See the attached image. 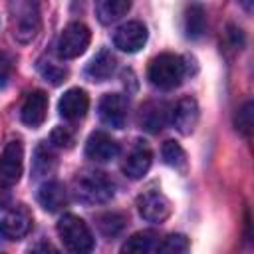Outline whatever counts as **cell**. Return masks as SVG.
<instances>
[{
    "mask_svg": "<svg viewBox=\"0 0 254 254\" xmlns=\"http://www.w3.org/2000/svg\"><path fill=\"white\" fill-rule=\"evenodd\" d=\"M113 183L101 171H81L73 179V194L85 204H101L113 198Z\"/></svg>",
    "mask_w": 254,
    "mask_h": 254,
    "instance_id": "cell-1",
    "label": "cell"
},
{
    "mask_svg": "<svg viewBox=\"0 0 254 254\" xmlns=\"http://www.w3.org/2000/svg\"><path fill=\"white\" fill-rule=\"evenodd\" d=\"M14 38L22 44L34 40L40 32V0H8Z\"/></svg>",
    "mask_w": 254,
    "mask_h": 254,
    "instance_id": "cell-2",
    "label": "cell"
},
{
    "mask_svg": "<svg viewBox=\"0 0 254 254\" xmlns=\"http://www.w3.org/2000/svg\"><path fill=\"white\" fill-rule=\"evenodd\" d=\"M185 75V64L175 54H159L151 60L147 77L159 89H175Z\"/></svg>",
    "mask_w": 254,
    "mask_h": 254,
    "instance_id": "cell-3",
    "label": "cell"
},
{
    "mask_svg": "<svg viewBox=\"0 0 254 254\" xmlns=\"http://www.w3.org/2000/svg\"><path fill=\"white\" fill-rule=\"evenodd\" d=\"M58 234L69 252L83 254L93 250V236L87 224L75 214H64L58 220Z\"/></svg>",
    "mask_w": 254,
    "mask_h": 254,
    "instance_id": "cell-4",
    "label": "cell"
},
{
    "mask_svg": "<svg viewBox=\"0 0 254 254\" xmlns=\"http://www.w3.org/2000/svg\"><path fill=\"white\" fill-rule=\"evenodd\" d=\"M89 40H91L89 28L81 22H73L58 38V44H56L58 56L64 58V60H73V58L81 56L87 50Z\"/></svg>",
    "mask_w": 254,
    "mask_h": 254,
    "instance_id": "cell-5",
    "label": "cell"
},
{
    "mask_svg": "<svg viewBox=\"0 0 254 254\" xmlns=\"http://www.w3.org/2000/svg\"><path fill=\"white\" fill-rule=\"evenodd\" d=\"M32 228V212L24 204H14L0 218V234L8 240L24 238Z\"/></svg>",
    "mask_w": 254,
    "mask_h": 254,
    "instance_id": "cell-6",
    "label": "cell"
},
{
    "mask_svg": "<svg viewBox=\"0 0 254 254\" xmlns=\"http://www.w3.org/2000/svg\"><path fill=\"white\" fill-rule=\"evenodd\" d=\"M24 167V147L20 141H10L6 143L2 155H0V183L4 185H14L20 181Z\"/></svg>",
    "mask_w": 254,
    "mask_h": 254,
    "instance_id": "cell-7",
    "label": "cell"
},
{
    "mask_svg": "<svg viewBox=\"0 0 254 254\" xmlns=\"http://www.w3.org/2000/svg\"><path fill=\"white\" fill-rule=\"evenodd\" d=\"M139 214L149 222H163L171 214V202L169 198L159 190H147L137 200Z\"/></svg>",
    "mask_w": 254,
    "mask_h": 254,
    "instance_id": "cell-8",
    "label": "cell"
},
{
    "mask_svg": "<svg viewBox=\"0 0 254 254\" xmlns=\"http://www.w3.org/2000/svg\"><path fill=\"white\" fill-rule=\"evenodd\" d=\"M129 101L121 93H107L99 101V117L105 125L113 129H121L127 121Z\"/></svg>",
    "mask_w": 254,
    "mask_h": 254,
    "instance_id": "cell-9",
    "label": "cell"
},
{
    "mask_svg": "<svg viewBox=\"0 0 254 254\" xmlns=\"http://www.w3.org/2000/svg\"><path fill=\"white\" fill-rule=\"evenodd\" d=\"M169 121L177 127V131H181L183 135H189L194 131L196 123H198V103L192 97H183L179 99L171 111H169Z\"/></svg>",
    "mask_w": 254,
    "mask_h": 254,
    "instance_id": "cell-10",
    "label": "cell"
},
{
    "mask_svg": "<svg viewBox=\"0 0 254 254\" xmlns=\"http://www.w3.org/2000/svg\"><path fill=\"white\" fill-rule=\"evenodd\" d=\"M145 42H147V28L141 22H127V24L119 26L113 36L115 48H119L121 52H127V54L139 52L145 46Z\"/></svg>",
    "mask_w": 254,
    "mask_h": 254,
    "instance_id": "cell-11",
    "label": "cell"
},
{
    "mask_svg": "<svg viewBox=\"0 0 254 254\" xmlns=\"http://www.w3.org/2000/svg\"><path fill=\"white\" fill-rule=\"evenodd\" d=\"M119 153V145L115 139H111L107 133L103 131H95L89 135L87 143H85V155L95 161V163H107L111 159H115Z\"/></svg>",
    "mask_w": 254,
    "mask_h": 254,
    "instance_id": "cell-12",
    "label": "cell"
},
{
    "mask_svg": "<svg viewBox=\"0 0 254 254\" xmlns=\"http://www.w3.org/2000/svg\"><path fill=\"white\" fill-rule=\"evenodd\" d=\"M151 161H153V153L149 145L145 141H137L123 161V173L129 179H141L149 171Z\"/></svg>",
    "mask_w": 254,
    "mask_h": 254,
    "instance_id": "cell-13",
    "label": "cell"
},
{
    "mask_svg": "<svg viewBox=\"0 0 254 254\" xmlns=\"http://www.w3.org/2000/svg\"><path fill=\"white\" fill-rule=\"evenodd\" d=\"M87 107H89V97L83 89L79 87H73V89H67L60 103H58V109H60V115L67 121H77L81 119L85 113H87Z\"/></svg>",
    "mask_w": 254,
    "mask_h": 254,
    "instance_id": "cell-14",
    "label": "cell"
},
{
    "mask_svg": "<svg viewBox=\"0 0 254 254\" xmlns=\"http://www.w3.org/2000/svg\"><path fill=\"white\" fill-rule=\"evenodd\" d=\"M46 113H48V95L40 89L28 93L24 99L22 111H20L22 121L28 127H40L46 119Z\"/></svg>",
    "mask_w": 254,
    "mask_h": 254,
    "instance_id": "cell-15",
    "label": "cell"
},
{
    "mask_svg": "<svg viewBox=\"0 0 254 254\" xmlns=\"http://www.w3.org/2000/svg\"><path fill=\"white\" fill-rule=\"evenodd\" d=\"M38 202L48 212H58L67 204V190L60 181H48L38 189Z\"/></svg>",
    "mask_w": 254,
    "mask_h": 254,
    "instance_id": "cell-16",
    "label": "cell"
},
{
    "mask_svg": "<svg viewBox=\"0 0 254 254\" xmlns=\"http://www.w3.org/2000/svg\"><path fill=\"white\" fill-rule=\"evenodd\" d=\"M169 121V109L165 103L159 101H149L141 107L139 111V123L143 129L151 131V133H159Z\"/></svg>",
    "mask_w": 254,
    "mask_h": 254,
    "instance_id": "cell-17",
    "label": "cell"
},
{
    "mask_svg": "<svg viewBox=\"0 0 254 254\" xmlns=\"http://www.w3.org/2000/svg\"><path fill=\"white\" fill-rule=\"evenodd\" d=\"M183 30L185 36L196 40L206 30V12L198 2H190L183 12Z\"/></svg>",
    "mask_w": 254,
    "mask_h": 254,
    "instance_id": "cell-18",
    "label": "cell"
},
{
    "mask_svg": "<svg viewBox=\"0 0 254 254\" xmlns=\"http://www.w3.org/2000/svg\"><path fill=\"white\" fill-rule=\"evenodd\" d=\"M115 67H117L115 56H113L109 50H101V52L89 62L85 73H87V77H89L91 81H105L107 77L113 75Z\"/></svg>",
    "mask_w": 254,
    "mask_h": 254,
    "instance_id": "cell-19",
    "label": "cell"
},
{
    "mask_svg": "<svg viewBox=\"0 0 254 254\" xmlns=\"http://www.w3.org/2000/svg\"><path fill=\"white\" fill-rule=\"evenodd\" d=\"M131 8V0H95V12L101 24H111L125 16Z\"/></svg>",
    "mask_w": 254,
    "mask_h": 254,
    "instance_id": "cell-20",
    "label": "cell"
},
{
    "mask_svg": "<svg viewBox=\"0 0 254 254\" xmlns=\"http://www.w3.org/2000/svg\"><path fill=\"white\" fill-rule=\"evenodd\" d=\"M54 167H56V153L52 151V147L48 143H40L36 147L34 163H32L34 177H46L48 173L54 171Z\"/></svg>",
    "mask_w": 254,
    "mask_h": 254,
    "instance_id": "cell-21",
    "label": "cell"
},
{
    "mask_svg": "<svg viewBox=\"0 0 254 254\" xmlns=\"http://www.w3.org/2000/svg\"><path fill=\"white\" fill-rule=\"evenodd\" d=\"M159 238L153 230H143L127 238V242L121 246V252H153L157 250Z\"/></svg>",
    "mask_w": 254,
    "mask_h": 254,
    "instance_id": "cell-22",
    "label": "cell"
},
{
    "mask_svg": "<svg viewBox=\"0 0 254 254\" xmlns=\"http://www.w3.org/2000/svg\"><path fill=\"white\" fill-rule=\"evenodd\" d=\"M125 224H127V218L119 212H103V214L97 216V228L107 238L117 236L125 228Z\"/></svg>",
    "mask_w": 254,
    "mask_h": 254,
    "instance_id": "cell-23",
    "label": "cell"
},
{
    "mask_svg": "<svg viewBox=\"0 0 254 254\" xmlns=\"http://www.w3.org/2000/svg\"><path fill=\"white\" fill-rule=\"evenodd\" d=\"M161 155H163V161L169 167L179 169V171H185V167H187V155H185L183 147L177 141H165L163 143V149H161Z\"/></svg>",
    "mask_w": 254,
    "mask_h": 254,
    "instance_id": "cell-24",
    "label": "cell"
},
{
    "mask_svg": "<svg viewBox=\"0 0 254 254\" xmlns=\"http://www.w3.org/2000/svg\"><path fill=\"white\" fill-rule=\"evenodd\" d=\"M38 71L42 73V77L54 85H60L62 81H65L67 77V69L64 65L54 64L52 60H40L38 62Z\"/></svg>",
    "mask_w": 254,
    "mask_h": 254,
    "instance_id": "cell-25",
    "label": "cell"
},
{
    "mask_svg": "<svg viewBox=\"0 0 254 254\" xmlns=\"http://www.w3.org/2000/svg\"><path fill=\"white\" fill-rule=\"evenodd\" d=\"M189 250V240L183 234H169L163 242L157 244V252L165 254H183Z\"/></svg>",
    "mask_w": 254,
    "mask_h": 254,
    "instance_id": "cell-26",
    "label": "cell"
},
{
    "mask_svg": "<svg viewBox=\"0 0 254 254\" xmlns=\"http://www.w3.org/2000/svg\"><path fill=\"white\" fill-rule=\"evenodd\" d=\"M234 125H236V131L242 133L244 137L250 135V131H252V101H246V103L236 111Z\"/></svg>",
    "mask_w": 254,
    "mask_h": 254,
    "instance_id": "cell-27",
    "label": "cell"
},
{
    "mask_svg": "<svg viewBox=\"0 0 254 254\" xmlns=\"http://www.w3.org/2000/svg\"><path fill=\"white\" fill-rule=\"evenodd\" d=\"M52 143L56 147H64V149H69L73 145V133L67 129V127H56L52 131Z\"/></svg>",
    "mask_w": 254,
    "mask_h": 254,
    "instance_id": "cell-28",
    "label": "cell"
},
{
    "mask_svg": "<svg viewBox=\"0 0 254 254\" xmlns=\"http://www.w3.org/2000/svg\"><path fill=\"white\" fill-rule=\"evenodd\" d=\"M12 67H14V62H12L10 54L0 52V87H6V83L10 81Z\"/></svg>",
    "mask_w": 254,
    "mask_h": 254,
    "instance_id": "cell-29",
    "label": "cell"
},
{
    "mask_svg": "<svg viewBox=\"0 0 254 254\" xmlns=\"http://www.w3.org/2000/svg\"><path fill=\"white\" fill-rule=\"evenodd\" d=\"M10 202V192L6 189L4 183H0V208H6V204Z\"/></svg>",
    "mask_w": 254,
    "mask_h": 254,
    "instance_id": "cell-30",
    "label": "cell"
},
{
    "mask_svg": "<svg viewBox=\"0 0 254 254\" xmlns=\"http://www.w3.org/2000/svg\"><path fill=\"white\" fill-rule=\"evenodd\" d=\"M240 2H242V6H244L246 10H250V8H252V0H240Z\"/></svg>",
    "mask_w": 254,
    "mask_h": 254,
    "instance_id": "cell-31",
    "label": "cell"
}]
</instances>
